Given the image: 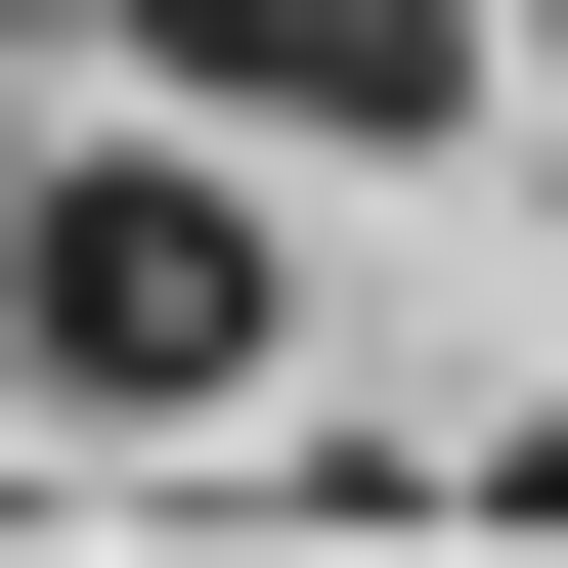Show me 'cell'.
Returning a JSON list of instances; mask_svg holds the SVG:
<instances>
[{
	"mask_svg": "<svg viewBox=\"0 0 568 568\" xmlns=\"http://www.w3.org/2000/svg\"><path fill=\"white\" fill-rule=\"evenodd\" d=\"M88 44H132L175 132H394V175L481 132V0H88Z\"/></svg>",
	"mask_w": 568,
	"mask_h": 568,
	"instance_id": "2",
	"label": "cell"
},
{
	"mask_svg": "<svg viewBox=\"0 0 568 568\" xmlns=\"http://www.w3.org/2000/svg\"><path fill=\"white\" fill-rule=\"evenodd\" d=\"M0 175H44V44H0Z\"/></svg>",
	"mask_w": 568,
	"mask_h": 568,
	"instance_id": "3",
	"label": "cell"
},
{
	"mask_svg": "<svg viewBox=\"0 0 568 568\" xmlns=\"http://www.w3.org/2000/svg\"><path fill=\"white\" fill-rule=\"evenodd\" d=\"M0 351H44L88 437H219L306 351V263H263V175H175V132H88V175H0Z\"/></svg>",
	"mask_w": 568,
	"mask_h": 568,
	"instance_id": "1",
	"label": "cell"
}]
</instances>
